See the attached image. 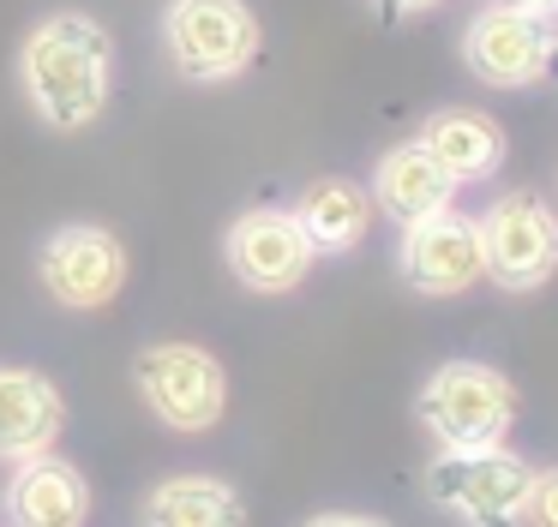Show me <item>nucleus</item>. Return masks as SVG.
<instances>
[{
    "label": "nucleus",
    "mask_w": 558,
    "mask_h": 527,
    "mask_svg": "<svg viewBox=\"0 0 558 527\" xmlns=\"http://www.w3.org/2000/svg\"><path fill=\"white\" fill-rule=\"evenodd\" d=\"M114 84V48L109 30L85 12H54L25 42V90L37 114L61 132H78L109 108Z\"/></svg>",
    "instance_id": "1"
},
{
    "label": "nucleus",
    "mask_w": 558,
    "mask_h": 527,
    "mask_svg": "<svg viewBox=\"0 0 558 527\" xmlns=\"http://www.w3.org/2000/svg\"><path fill=\"white\" fill-rule=\"evenodd\" d=\"M421 426L433 431L445 450H493L505 438L510 414H517V395L481 359H450L426 378L421 402H414Z\"/></svg>",
    "instance_id": "2"
},
{
    "label": "nucleus",
    "mask_w": 558,
    "mask_h": 527,
    "mask_svg": "<svg viewBox=\"0 0 558 527\" xmlns=\"http://www.w3.org/2000/svg\"><path fill=\"white\" fill-rule=\"evenodd\" d=\"M169 60L193 84H222L258 60V19L246 0H169Z\"/></svg>",
    "instance_id": "3"
},
{
    "label": "nucleus",
    "mask_w": 558,
    "mask_h": 527,
    "mask_svg": "<svg viewBox=\"0 0 558 527\" xmlns=\"http://www.w3.org/2000/svg\"><path fill=\"white\" fill-rule=\"evenodd\" d=\"M534 467H522L517 455L493 450H445L426 467V491L438 510L462 515L469 527H510L522 515Z\"/></svg>",
    "instance_id": "4"
},
{
    "label": "nucleus",
    "mask_w": 558,
    "mask_h": 527,
    "mask_svg": "<svg viewBox=\"0 0 558 527\" xmlns=\"http://www.w3.org/2000/svg\"><path fill=\"white\" fill-rule=\"evenodd\" d=\"M133 378L145 390L150 414L174 431H210L229 407V378L205 347L186 342H157L133 359Z\"/></svg>",
    "instance_id": "5"
},
{
    "label": "nucleus",
    "mask_w": 558,
    "mask_h": 527,
    "mask_svg": "<svg viewBox=\"0 0 558 527\" xmlns=\"http://www.w3.org/2000/svg\"><path fill=\"white\" fill-rule=\"evenodd\" d=\"M481 252H486V275L498 287H510V294L541 287L558 264V216L534 192H510L486 210Z\"/></svg>",
    "instance_id": "6"
},
{
    "label": "nucleus",
    "mask_w": 558,
    "mask_h": 527,
    "mask_svg": "<svg viewBox=\"0 0 558 527\" xmlns=\"http://www.w3.org/2000/svg\"><path fill=\"white\" fill-rule=\"evenodd\" d=\"M37 275L61 306L73 311H97L121 294L126 282V252L109 228H90V222H73V228H54L43 240V258H37Z\"/></svg>",
    "instance_id": "7"
},
{
    "label": "nucleus",
    "mask_w": 558,
    "mask_h": 527,
    "mask_svg": "<svg viewBox=\"0 0 558 527\" xmlns=\"http://www.w3.org/2000/svg\"><path fill=\"white\" fill-rule=\"evenodd\" d=\"M222 252H229L234 282L253 287V294H289V287H301L318 258V246L306 240L294 210H246L229 228Z\"/></svg>",
    "instance_id": "8"
},
{
    "label": "nucleus",
    "mask_w": 558,
    "mask_h": 527,
    "mask_svg": "<svg viewBox=\"0 0 558 527\" xmlns=\"http://www.w3.org/2000/svg\"><path fill=\"white\" fill-rule=\"evenodd\" d=\"M481 275H486L481 222H462V216L438 210L402 234V282L414 294H462Z\"/></svg>",
    "instance_id": "9"
},
{
    "label": "nucleus",
    "mask_w": 558,
    "mask_h": 527,
    "mask_svg": "<svg viewBox=\"0 0 558 527\" xmlns=\"http://www.w3.org/2000/svg\"><path fill=\"white\" fill-rule=\"evenodd\" d=\"M462 60L474 66V78L486 84H534L553 66V30L534 12H510V7H486L462 36Z\"/></svg>",
    "instance_id": "10"
},
{
    "label": "nucleus",
    "mask_w": 558,
    "mask_h": 527,
    "mask_svg": "<svg viewBox=\"0 0 558 527\" xmlns=\"http://www.w3.org/2000/svg\"><path fill=\"white\" fill-rule=\"evenodd\" d=\"M61 426H66V402L49 378L0 366V455L31 462V455L54 450Z\"/></svg>",
    "instance_id": "11"
},
{
    "label": "nucleus",
    "mask_w": 558,
    "mask_h": 527,
    "mask_svg": "<svg viewBox=\"0 0 558 527\" xmlns=\"http://www.w3.org/2000/svg\"><path fill=\"white\" fill-rule=\"evenodd\" d=\"M7 515H13L19 527H85L90 515V486L78 467L54 462L49 450L31 455L25 467H19V479L7 486Z\"/></svg>",
    "instance_id": "12"
},
{
    "label": "nucleus",
    "mask_w": 558,
    "mask_h": 527,
    "mask_svg": "<svg viewBox=\"0 0 558 527\" xmlns=\"http://www.w3.org/2000/svg\"><path fill=\"white\" fill-rule=\"evenodd\" d=\"M450 192H457V180L433 162L426 144H397V150L378 162V174H373V198L385 204V216H397L402 228L450 210Z\"/></svg>",
    "instance_id": "13"
},
{
    "label": "nucleus",
    "mask_w": 558,
    "mask_h": 527,
    "mask_svg": "<svg viewBox=\"0 0 558 527\" xmlns=\"http://www.w3.org/2000/svg\"><path fill=\"white\" fill-rule=\"evenodd\" d=\"M421 144L433 150V162L445 168L450 180H486L505 162V132H498V120L474 114V108H445V114H433L421 132Z\"/></svg>",
    "instance_id": "14"
},
{
    "label": "nucleus",
    "mask_w": 558,
    "mask_h": 527,
    "mask_svg": "<svg viewBox=\"0 0 558 527\" xmlns=\"http://www.w3.org/2000/svg\"><path fill=\"white\" fill-rule=\"evenodd\" d=\"M246 503L234 498V486L210 474H181L162 479L145 503V527H241Z\"/></svg>",
    "instance_id": "15"
},
{
    "label": "nucleus",
    "mask_w": 558,
    "mask_h": 527,
    "mask_svg": "<svg viewBox=\"0 0 558 527\" xmlns=\"http://www.w3.org/2000/svg\"><path fill=\"white\" fill-rule=\"evenodd\" d=\"M294 216H301L306 240L318 252H349L366 234V222H373V192L354 186V180H313Z\"/></svg>",
    "instance_id": "16"
},
{
    "label": "nucleus",
    "mask_w": 558,
    "mask_h": 527,
    "mask_svg": "<svg viewBox=\"0 0 558 527\" xmlns=\"http://www.w3.org/2000/svg\"><path fill=\"white\" fill-rule=\"evenodd\" d=\"M522 522L529 527H558V467L529 479V498H522Z\"/></svg>",
    "instance_id": "17"
},
{
    "label": "nucleus",
    "mask_w": 558,
    "mask_h": 527,
    "mask_svg": "<svg viewBox=\"0 0 558 527\" xmlns=\"http://www.w3.org/2000/svg\"><path fill=\"white\" fill-rule=\"evenodd\" d=\"M486 7H510V12H534V19H553L558 0H486Z\"/></svg>",
    "instance_id": "18"
},
{
    "label": "nucleus",
    "mask_w": 558,
    "mask_h": 527,
    "mask_svg": "<svg viewBox=\"0 0 558 527\" xmlns=\"http://www.w3.org/2000/svg\"><path fill=\"white\" fill-rule=\"evenodd\" d=\"M306 527H390V522H378V515H318Z\"/></svg>",
    "instance_id": "19"
},
{
    "label": "nucleus",
    "mask_w": 558,
    "mask_h": 527,
    "mask_svg": "<svg viewBox=\"0 0 558 527\" xmlns=\"http://www.w3.org/2000/svg\"><path fill=\"white\" fill-rule=\"evenodd\" d=\"M378 7H390V12H426V7H438V0H378Z\"/></svg>",
    "instance_id": "20"
},
{
    "label": "nucleus",
    "mask_w": 558,
    "mask_h": 527,
    "mask_svg": "<svg viewBox=\"0 0 558 527\" xmlns=\"http://www.w3.org/2000/svg\"><path fill=\"white\" fill-rule=\"evenodd\" d=\"M553 48H558V36H553Z\"/></svg>",
    "instance_id": "21"
}]
</instances>
